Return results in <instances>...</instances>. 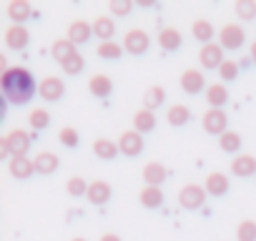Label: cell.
Instances as JSON below:
<instances>
[{
	"label": "cell",
	"instance_id": "obj_8",
	"mask_svg": "<svg viewBox=\"0 0 256 241\" xmlns=\"http://www.w3.org/2000/svg\"><path fill=\"white\" fill-rule=\"evenodd\" d=\"M224 48L218 43H208V46H201V53H198V63L208 70H218L221 63H224Z\"/></svg>",
	"mask_w": 256,
	"mask_h": 241
},
{
	"label": "cell",
	"instance_id": "obj_12",
	"mask_svg": "<svg viewBox=\"0 0 256 241\" xmlns=\"http://www.w3.org/2000/svg\"><path fill=\"white\" fill-rule=\"evenodd\" d=\"M231 174H234V176H238V178L256 176V158H254L251 154L234 156V161H231Z\"/></svg>",
	"mask_w": 256,
	"mask_h": 241
},
{
	"label": "cell",
	"instance_id": "obj_15",
	"mask_svg": "<svg viewBox=\"0 0 256 241\" xmlns=\"http://www.w3.org/2000/svg\"><path fill=\"white\" fill-rule=\"evenodd\" d=\"M110 196H113V191H110V184L108 181H93L90 186H88V201L93 204V206H106L108 201H110Z\"/></svg>",
	"mask_w": 256,
	"mask_h": 241
},
{
	"label": "cell",
	"instance_id": "obj_11",
	"mask_svg": "<svg viewBox=\"0 0 256 241\" xmlns=\"http://www.w3.org/2000/svg\"><path fill=\"white\" fill-rule=\"evenodd\" d=\"M8 168H10V176L13 178L26 181V178H30L36 174V161H30L28 156H13L8 161Z\"/></svg>",
	"mask_w": 256,
	"mask_h": 241
},
{
	"label": "cell",
	"instance_id": "obj_42",
	"mask_svg": "<svg viewBox=\"0 0 256 241\" xmlns=\"http://www.w3.org/2000/svg\"><path fill=\"white\" fill-rule=\"evenodd\" d=\"M136 6H141V8H154V6H158V3H156V0H138Z\"/></svg>",
	"mask_w": 256,
	"mask_h": 241
},
{
	"label": "cell",
	"instance_id": "obj_35",
	"mask_svg": "<svg viewBox=\"0 0 256 241\" xmlns=\"http://www.w3.org/2000/svg\"><path fill=\"white\" fill-rule=\"evenodd\" d=\"M236 238L238 241H256V221H251V218L241 221L236 228Z\"/></svg>",
	"mask_w": 256,
	"mask_h": 241
},
{
	"label": "cell",
	"instance_id": "obj_1",
	"mask_svg": "<svg viewBox=\"0 0 256 241\" xmlns=\"http://www.w3.org/2000/svg\"><path fill=\"white\" fill-rule=\"evenodd\" d=\"M0 88H3V96L10 106H26L38 90V83L28 68L18 66V68H8L0 76Z\"/></svg>",
	"mask_w": 256,
	"mask_h": 241
},
{
	"label": "cell",
	"instance_id": "obj_38",
	"mask_svg": "<svg viewBox=\"0 0 256 241\" xmlns=\"http://www.w3.org/2000/svg\"><path fill=\"white\" fill-rule=\"evenodd\" d=\"M60 68H63V73H66V76H78V73L86 68V60H83V56H80V53H76V56H73V58H68Z\"/></svg>",
	"mask_w": 256,
	"mask_h": 241
},
{
	"label": "cell",
	"instance_id": "obj_10",
	"mask_svg": "<svg viewBox=\"0 0 256 241\" xmlns=\"http://www.w3.org/2000/svg\"><path fill=\"white\" fill-rule=\"evenodd\" d=\"M181 88H184L188 96H196V93H201V90L208 88V86H206V78H204L201 70L188 68V70H184V76H181Z\"/></svg>",
	"mask_w": 256,
	"mask_h": 241
},
{
	"label": "cell",
	"instance_id": "obj_41",
	"mask_svg": "<svg viewBox=\"0 0 256 241\" xmlns=\"http://www.w3.org/2000/svg\"><path fill=\"white\" fill-rule=\"evenodd\" d=\"M0 158H8V161L13 158V156H10V148H8V144H6V138H0Z\"/></svg>",
	"mask_w": 256,
	"mask_h": 241
},
{
	"label": "cell",
	"instance_id": "obj_13",
	"mask_svg": "<svg viewBox=\"0 0 256 241\" xmlns=\"http://www.w3.org/2000/svg\"><path fill=\"white\" fill-rule=\"evenodd\" d=\"M93 38V26L86 23V20H76L68 26V40L73 46H86L88 40Z\"/></svg>",
	"mask_w": 256,
	"mask_h": 241
},
{
	"label": "cell",
	"instance_id": "obj_29",
	"mask_svg": "<svg viewBox=\"0 0 256 241\" xmlns=\"http://www.w3.org/2000/svg\"><path fill=\"white\" fill-rule=\"evenodd\" d=\"M191 33H194V38L198 40V43H204V46H208V43H214V26L208 23V20H196L194 26H191Z\"/></svg>",
	"mask_w": 256,
	"mask_h": 241
},
{
	"label": "cell",
	"instance_id": "obj_44",
	"mask_svg": "<svg viewBox=\"0 0 256 241\" xmlns=\"http://www.w3.org/2000/svg\"><path fill=\"white\" fill-rule=\"evenodd\" d=\"M248 58H251V63L256 66V40L251 43V53H248Z\"/></svg>",
	"mask_w": 256,
	"mask_h": 241
},
{
	"label": "cell",
	"instance_id": "obj_4",
	"mask_svg": "<svg viewBox=\"0 0 256 241\" xmlns=\"http://www.w3.org/2000/svg\"><path fill=\"white\" fill-rule=\"evenodd\" d=\"M148 46H151V38L141 28H134V30H128L123 36V50L131 53V56H144L148 50Z\"/></svg>",
	"mask_w": 256,
	"mask_h": 241
},
{
	"label": "cell",
	"instance_id": "obj_34",
	"mask_svg": "<svg viewBox=\"0 0 256 241\" xmlns=\"http://www.w3.org/2000/svg\"><path fill=\"white\" fill-rule=\"evenodd\" d=\"M234 10L241 20H254L256 18V3L254 0H238V3L234 6Z\"/></svg>",
	"mask_w": 256,
	"mask_h": 241
},
{
	"label": "cell",
	"instance_id": "obj_14",
	"mask_svg": "<svg viewBox=\"0 0 256 241\" xmlns=\"http://www.w3.org/2000/svg\"><path fill=\"white\" fill-rule=\"evenodd\" d=\"M30 43V33L26 26H10L6 30V46L13 48V50H23L26 46Z\"/></svg>",
	"mask_w": 256,
	"mask_h": 241
},
{
	"label": "cell",
	"instance_id": "obj_22",
	"mask_svg": "<svg viewBox=\"0 0 256 241\" xmlns=\"http://www.w3.org/2000/svg\"><path fill=\"white\" fill-rule=\"evenodd\" d=\"M166 120H168V126L181 128V126H186L188 120H191V108H188V106H184V103H176V106H171V108H168Z\"/></svg>",
	"mask_w": 256,
	"mask_h": 241
},
{
	"label": "cell",
	"instance_id": "obj_27",
	"mask_svg": "<svg viewBox=\"0 0 256 241\" xmlns=\"http://www.w3.org/2000/svg\"><path fill=\"white\" fill-rule=\"evenodd\" d=\"M226 100H228V88L221 86V80L206 88V103L211 108H221V106H226Z\"/></svg>",
	"mask_w": 256,
	"mask_h": 241
},
{
	"label": "cell",
	"instance_id": "obj_26",
	"mask_svg": "<svg viewBox=\"0 0 256 241\" xmlns=\"http://www.w3.org/2000/svg\"><path fill=\"white\" fill-rule=\"evenodd\" d=\"M93 154H96L98 158H103V161H113V158L120 154V148H118V141H110V138H98V141L93 144Z\"/></svg>",
	"mask_w": 256,
	"mask_h": 241
},
{
	"label": "cell",
	"instance_id": "obj_40",
	"mask_svg": "<svg viewBox=\"0 0 256 241\" xmlns=\"http://www.w3.org/2000/svg\"><path fill=\"white\" fill-rule=\"evenodd\" d=\"M108 6H110V13H113V16H120V18H126L128 13L134 10V6H136V3H131V0H110Z\"/></svg>",
	"mask_w": 256,
	"mask_h": 241
},
{
	"label": "cell",
	"instance_id": "obj_24",
	"mask_svg": "<svg viewBox=\"0 0 256 241\" xmlns=\"http://www.w3.org/2000/svg\"><path fill=\"white\" fill-rule=\"evenodd\" d=\"M88 90L96 96V98H108L110 90H113V80L103 73H96L90 80H88Z\"/></svg>",
	"mask_w": 256,
	"mask_h": 241
},
{
	"label": "cell",
	"instance_id": "obj_2",
	"mask_svg": "<svg viewBox=\"0 0 256 241\" xmlns=\"http://www.w3.org/2000/svg\"><path fill=\"white\" fill-rule=\"evenodd\" d=\"M206 196H208V194H206L204 186H198V184H186V186L178 191V206L186 208V211H196V208L204 206Z\"/></svg>",
	"mask_w": 256,
	"mask_h": 241
},
{
	"label": "cell",
	"instance_id": "obj_25",
	"mask_svg": "<svg viewBox=\"0 0 256 241\" xmlns=\"http://www.w3.org/2000/svg\"><path fill=\"white\" fill-rule=\"evenodd\" d=\"M154 128H156V113L148 110V108L136 110V116H134V131L148 134V131H154Z\"/></svg>",
	"mask_w": 256,
	"mask_h": 241
},
{
	"label": "cell",
	"instance_id": "obj_45",
	"mask_svg": "<svg viewBox=\"0 0 256 241\" xmlns=\"http://www.w3.org/2000/svg\"><path fill=\"white\" fill-rule=\"evenodd\" d=\"M73 241H86V238H80V236H76V238H73Z\"/></svg>",
	"mask_w": 256,
	"mask_h": 241
},
{
	"label": "cell",
	"instance_id": "obj_17",
	"mask_svg": "<svg viewBox=\"0 0 256 241\" xmlns=\"http://www.w3.org/2000/svg\"><path fill=\"white\" fill-rule=\"evenodd\" d=\"M228 176L226 174H221V171H214V174H208L206 176V184H204V188H206V194L208 196H224L226 191H228Z\"/></svg>",
	"mask_w": 256,
	"mask_h": 241
},
{
	"label": "cell",
	"instance_id": "obj_16",
	"mask_svg": "<svg viewBox=\"0 0 256 241\" xmlns=\"http://www.w3.org/2000/svg\"><path fill=\"white\" fill-rule=\"evenodd\" d=\"M33 16V6L28 0H13L8 3V18L13 20V26H26V20Z\"/></svg>",
	"mask_w": 256,
	"mask_h": 241
},
{
	"label": "cell",
	"instance_id": "obj_39",
	"mask_svg": "<svg viewBox=\"0 0 256 241\" xmlns=\"http://www.w3.org/2000/svg\"><path fill=\"white\" fill-rule=\"evenodd\" d=\"M88 186H90V184H86L80 176H73V178H68L66 191H68L70 196H88Z\"/></svg>",
	"mask_w": 256,
	"mask_h": 241
},
{
	"label": "cell",
	"instance_id": "obj_5",
	"mask_svg": "<svg viewBox=\"0 0 256 241\" xmlns=\"http://www.w3.org/2000/svg\"><path fill=\"white\" fill-rule=\"evenodd\" d=\"M144 134H138V131H123L120 134V138H118V148H120V154L123 156H128V158H136V156H141L144 154Z\"/></svg>",
	"mask_w": 256,
	"mask_h": 241
},
{
	"label": "cell",
	"instance_id": "obj_32",
	"mask_svg": "<svg viewBox=\"0 0 256 241\" xmlns=\"http://www.w3.org/2000/svg\"><path fill=\"white\" fill-rule=\"evenodd\" d=\"M96 53H98L100 58H106V60H116V58H120L126 50H123V46H120V43L108 40V43H100V46L96 48Z\"/></svg>",
	"mask_w": 256,
	"mask_h": 241
},
{
	"label": "cell",
	"instance_id": "obj_21",
	"mask_svg": "<svg viewBox=\"0 0 256 241\" xmlns=\"http://www.w3.org/2000/svg\"><path fill=\"white\" fill-rule=\"evenodd\" d=\"M166 166H161L158 161H151V164H146L144 166V181H146V186H158L161 188V184L166 181Z\"/></svg>",
	"mask_w": 256,
	"mask_h": 241
},
{
	"label": "cell",
	"instance_id": "obj_36",
	"mask_svg": "<svg viewBox=\"0 0 256 241\" xmlns=\"http://www.w3.org/2000/svg\"><path fill=\"white\" fill-rule=\"evenodd\" d=\"M238 68H241V66H238L236 60H228V58H226V60L221 63V68H218V76H221V80H226V83L236 80V78H238Z\"/></svg>",
	"mask_w": 256,
	"mask_h": 241
},
{
	"label": "cell",
	"instance_id": "obj_9",
	"mask_svg": "<svg viewBox=\"0 0 256 241\" xmlns=\"http://www.w3.org/2000/svg\"><path fill=\"white\" fill-rule=\"evenodd\" d=\"M38 93H40L43 100H50V103L53 100H60L66 96V83L60 78H56V76H48V78H43L38 83Z\"/></svg>",
	"mask_w": 256,
	"mask_h": 241
},
{
	"label": "cell",
	"instance_id": "obj_23",
	"mask_svg": "<svg viewBox=\"0 0 256 241\" xmlns=\"http://www.w3.org/2000/svg\"><path fill=\"white\" fill-rule=\"evenodd\" d=\"M76 53H78V46H73L68 38H60V40H56V43L50 46V56H53L60 66H63L68 58H73Z\"/></svg>",
	"mask_w": 256,
	"mask_h": 241
},
{
	"label": "cell",
	"instance_id": "obj_43",
	"mask_svg": "<svg viewBox=\"0 0 256 241\" xmlns=\"http://www.w3.org/2000/svg\"><path fill=\"white\" fill-rule=\"evenodd\" d=\"M100 241H120V236H118V234H103Z\"/></svg>",
	"mask_w": 256,
	"mask_h": 241
},
{
	"label": "cell",
	"instance_id": "obj_30",
	"mask_svg": "<svg viewBox=\"0 0 256 241\" xmlns=\"http://www.w3.org/2000/svg\"><path fill=\"white\" fill-rule=\"evenodd\" d=\"M164 100H166V90H164L161 86H151V88L146 90V96H144V106H146L148 110H156L158 106H164Z\"/></svg>",
	"mask_w": 256,
	"mask_h": 241
},
{
	"label": "cell",
	"instance_id": "obj_3",
	"mask_svg": "<svg viewBox=\"0 0 256 241\" xmlns=\"http://www.w3.org/2000/svg\"><path fill=\"white\" fill-rule=\"evenodd\" d=\"M201 126H204V131L206 134H211V136H224L228 128V118H226V113H224V108H208L206 113H204V118H201Z\"/></svg>",
	"mask_w": 256,
	"mask_h": 241
},
{
	"label": "cell",
	"instance_id": "obj_7",
	"mask_svg": "<svg viewBox=\"0 0 256 241\" xmlns=\"http://www.w3.org/2000/svg\"><path fill=\"white\" fill-rule=\"evenodd\" d=\"M3 138H6V144L10 148V156H26L28 148H30V144H33V136L28 131H23V128H13Z\"/></svg>",
	"mask_w": 256,
	"mask_h": 241
},
{
	"label": "cell",
	"instance_id": "obj_37",
	"mask_svg": "<svg viewBox=\"0 0 256 241\" xmlns=\"http://www.w3.org/2000/svg\"><path fill=\"white\" fill-rule=\"evenodd\" d=\"M58 141H60L66 148H76V146L80 144V136H78V131H76L73 126H66V128H60Z\"/></svg>",
	"mask_w": 256,
	"mask_h": 241
},
{
	"label": "cell",
	"instance_id": "obj_6",
	"mask_svg": "<svg viewBox=\"0 0 256 241\" xmlns=\"http://www.w3.org/2000/svg\"><path fill=\"white\" fill-rule=\"evenodd\" d=\"M246 43V30L236 23H226L221 28V36H218V46L226 48V50H236Z\"/></svg>",
	"mask_w": 256,
	"mask_h": 241
},
{
	"label": "cell",
	"instance_id": "obj_18",
	"mask_svg": "<svg viewBox=\"0 0 256 241\" xmlns=\"http://www.w3.org/2000/svg\"><path fill=\"white\" fill-rule=\"evenodd\" d=\"M158 46L164 48V50H178L181 46H184V36H181V30H176V28H161L158 30Z\"/></svg>",
	"mask_w": 256,
	"mask_h": 241
},
{
	"label": "cell",
	"instance_id": "obj_33",
	"mask_svg": "<svg viewBox=\"0 0 256 241\" xmlns=\"http://www.w3.org/2000/svg\"><path fill=\"white\" fill-rule=\"evenodd\" d=\"M218 148L226 151V154H236L241 148V134L236 131H226L221 138H218Z\"/></svg>",
	"mask_w": 256,
	"mask_h": 241
},
{
	"label": "cell",
	"instance_id": "obj_20",
	"mask_svg": "<svg viewBox=\"0 0 256 241\" xmlns=\"http://www.w3.org/2000/svg\"><path fill=\"white\" fill-rule=\"evenodd\" d=\"M93 36H96L100 43L113 40V36H116V23H113V18H108V16L96 18V23H93Z\"/></svg>",
	"mask_w": 256,
	"mask_h": 241
},
{
	"label": "cell",
	"instance_id": "obj_19",
	"mask_svg": "<svg viewBox=\"0 0 256 241\" xmlns=\"http://www.w3.org/2000/svg\"><path fill=\"white\" fill-rule=\"evenodd\" d=\"M33 161H36V174H40V176H50L60 166V161H58V156L53 151H40Z\"/></svg>",
	"mask_w": 256,
	"mask_h": 241
},
{
	"label": "cell",
	"instance_id": "obj_31",
	"mask_svg": "<svg viewBox=\"0 0 256 241\" xmlns=\"http://www.w3.org/2000/svg\"><path fill=\"white\" fill-rule=\"evenodd\" d=\"M28 124H30L36 131H43V128L50 126V113H48L46 108H33V110L28 113Z\"/></svg>",
	"mask_w": 256,
	"mask_h": 241
},
{
	"label": "cell",
	"instance_id": "obj_28",
	"mask_svg": "<svg viewBox=\"0 0 256 241\" xmlns=\"http://www.w3.org/2000/svg\"><path fill=\"white\" fill-rule=\"evenodd\" d=\"M141 204L146 208H158L164 206V191L158 186H144L141 188Z\"/></svg>",
	"mask_w": 256,
	"mask_h": 241
}]
</instances>
